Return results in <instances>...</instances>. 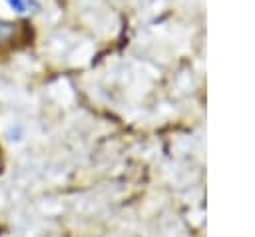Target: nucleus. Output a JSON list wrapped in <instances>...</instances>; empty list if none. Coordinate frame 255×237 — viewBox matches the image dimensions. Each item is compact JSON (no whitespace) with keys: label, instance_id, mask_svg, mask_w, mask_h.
Masks as SVG:
<instances>
[{"label":"nucleus","instance_id":"f257e3e1","mask_svg":"<svg viewBox=\"0 0 255 237\" xmlns=\"http://www.w3.org/2000/svg\"><path fill=\"white\" fill-rule=\"evenodd\" d=\"M22 34V26L18 22L12 20H4L0 18V46H8L14 40H18Z\"/></svg>","mask_w":255,"mask_h":237},{"label":"nucleus","instance_id":"f03ea898","mask_svg":"<svg viewBox=\"0 0 255 237\" xmlns=\"http://www.w3.org/2000/svg\"><path fill=\"white\" fill-rule=\"evenodd\" d=\"M6 4L20 16H28V14H32L40 8L36 0H6Z\"/></svg>","mask_w":255,"mask_h":237}]
</instances>
